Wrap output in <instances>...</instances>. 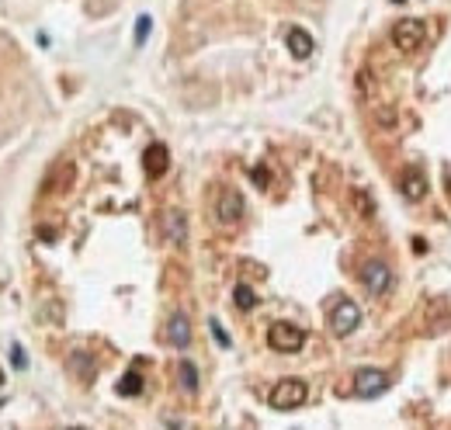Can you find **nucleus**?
Listing matches in <instances>:
<instances>
[{"mask_svg": "<svg viewBox=\"0 0 451 430\" xmlns=\"http://www.w3.org/2000/svg\"><path fill=\"white\" fill-rule=\"evenodd\" d=\"M309 399V386L302 382V379H282L278 386L271 388V395H267V403L275 406V410H295V406H302Z\"/></svg>", "mask_w": 451, "mask_h": 430, "instance_id": "obj_1", "label": "nucleus"}, {"mask_svg": "<svg viewBox=\"0 0 451 430\" xmlns=\"http://www.w3.org/2000/svg\"><path fill=\"white\" fill-rule=\"evenodd\" d=\"M267 344L275 347V350H282V354H295L299 347L306 344V333L299 326H291V323H275L267 330Z\"/></svg>", "mask_w": 451, "mask_h": 430, "instance_id": "obj_2", "label": "nucleus"}, {"mask_svg": "<svg viewBox=\"0 0 451 430\" xmlns=\"http://www.w3.org/2000/svg\"><path fill=\"white\" fill-rule=\"evenodd\" d=\"M358 323H361V309H358L354 302H337V305H333V312H330V330H333L337 337L354 333Z\"/></svg>", "mask_w": 451, "mask_h": 430, "instance_id": "obj_3", "label": "nucleus"}, {"mask_svg": "<svg viewBox=\"0 0 451 430\" xmlns=\"http://www.w3.org/2000/svg\"><path fill=\"white\" fill-rule=\"evenodd\" d=\"M423 42H427V28H423L420 21H399V25L392 28V45H396L399 52H416Z\"/></svg>", "mask_w": 451, "mask_h": 430, "instance_id": "obj_4", "label": "nucleus"}, {"mask_svg": "<svg viewBox=\"0 0 451 430\" xmlns=\"http://www.w3.org/2000/svg\"><path fill=\"white\" fill-rule=\"evenodd\" d=\"M385 386H389V379H385L378 368H358V371H354V392H358L361 399L382 395Z\"/></svg>", "mask_w": 451, "mask_h": 430, "instance_id": "obj_5", "label": "nucleus"}, {"mask_svg": "<svg viewBox=\"0 0 451 430\" xmlns=\"http://www.w3.org/2000/svg\"><path fill=\"white\" fill-rule=\"evenodd\" d=\"M361 281H365V288H368L371 295H385V292L392 288V274H389V267H385V264H378V260L365 264Z\"/></svg>", "mask_w": 451, "mask_h": 430, "instance_id": "obj_6", "label": "nucleus"}, {"mask_svg": "<svg viewBox=\"0 0 451 430\" xmlns=\"http://www.w3.org/2000/svg\"><path fill=\"white\" fill-rule=\"evenodd\" d=\"M215 212H219V222H222V226H233V222L243 215V198H240V191H222Z\"/></svg>", "mask_w": 451, "mask_h": 430, "instance_id": "obj_7", "label": "nucleus"}, {"mask_svg": "<svg viewBox=\"0 0 451 430\" xmlns=\"http://www.w3.org/2000/svg\"><path fill=\"white\" fill-rule=\"evenodd\" d=\"M167 340L174 347H188V340H191V323H188L184 312H174V316H170V323H167Z\"/></svg>", "mask_w": 451, "mask_h": 430, "instance_id": "obj_8", "label": "nucleus"}, {"mask_svg": "<svg viewBox=\"0 0 451 430\" xmlns=\"http://www.w3.org/2000/svg\"><path fill=\"white\" fill-rule=\"evenodd\" d=\"M288 49H291L295 59H309L313 49H316V42H313V35H309L306 28H288Z\"/></svg>", "mask_w": 451, "mask_h": 430, "instance_id": "obj_9", "label": "nucleus"}, {"mask_svg": "<svg viewBox=\"0 0 451 430\" xmlns=\"http://www.w3.org/2000/svg\"><path fill=\"white\" fill-rule=\"evenodd\" d=\"M143 160H146V173H150V177H164L167 164H170V153H167L164 142H153V146L146 149V156H143Z\"/></svg>", "mask_w": 451, "mask_h": 430, "instance_id": "obj_10", "label": "nucleus"}, {"mask_svg": "<svg viewBox=\"0 0 451 430\" xmlns=\"http://www.w3.org/2000/svg\"><path fill=\"white\" fill-rule=\"evenodd\" d=\"M164 236H167V243H174V247H181V243H184V236H188L184 215H181V212H167L164 215Z\"/></svg>", "mask_w": 451, "mask_h": 430, "instance_id": "obj_11", "label": "nucleus"}, {"mask_svg": "<svg viewBox=\"0 0 451 430\" xmlns=\"http://www.w3.org/2000/svg\"><path fill=\"white\" fill-rule=\"evenodd\" d=\"M403 195H410L413 202H420L423 195H427V177L420 171H410L407 177H403Z\"/></svg>", "mask_w": 451, "mask_h": 430, "instance_id": "obj_12", "label": "nucleus"}, {"mask_svg": "<svg viewBox=\"0 0 451 430\" xmlns=\"http://www.w3.org/2000/svg\"><path fill=\"white\" fill-rule=\"evenodd\" d=\"M70 368L80 375V382H90V379H94V361H90L87 354H73V357H70Z\"/></svg>", "mask_w": 451, "mask_h": 430, "instance_id": "obj_13", "label": "nucleus"}, {"mask_svg": "<svg viewBox=\"0 0 451 430\" xmlns=\"http://www.w3.org/2000/svg\"><path fill=\"white\" fill-rule=\"evenodd\" d=\"M143 392V379H139V371H128L119 379V395H139Z\"/></svg>", "mask_w": 451, "mask_h": 430, "instance_id": "obj_14", "label": "nucleus"}, {"mask_svg": "<svg viewBox=\"0 0 451 430\" xmlns=\"http://www.w3.org/2000/svg\"><path fill=\"white\" fill-rule=\"evenodd\" d=\"M177 371H181V386L188 388V392H195V388H198V371H195V364H191V361H181V368H177Z\"/></svg>", "mask_w": 451, "mask_h": 430, "instance_id": "obj_15", "label": "nucleus"}, {"mask_svg": "<svg viewBox=\"0 0 451 430\" xmlns=\"http://www.w3.org/2000/svg\"><path fill=\"white\" fill-rule=\"evenodd\" d=\"M233 299H236L240 309H253V305H257V295H253V288H250V285H236Z\"/></svg>", "mask_w": 451, "mask_h": 430, "instance_id": "obj_16", "label": "nucleus"}, {"mask_svg": "<svg viewBox=\"0 0 451 430\" xmlns=\"http://www.w3.org/2000/svg\"><path fill=\"white\" fill-rule=\"evenodd\" d=\"M351 202H354V209L361 212V219H371L375 209H371V198L365 195V191H351Z\"/></svg>", "mask_w": 451, "mask_h": 430, "instance_id": "obj_17", "label": "nucleus"}, {"mask_svg": "<svg viewBox=\"0 0 451 430\" xmlns=\"http://www.w3.org/2000/svg\"><path fill=\"white\" fill-rule=\"evenodd\" d=\"M150 25H153V21H150L146 14H143V18L136 21V45H143V42H146V35H150Z\"/></svg>", "mask_w": 451, "mask_h": 430, "instance_id": "obj_18", "label": "nucleus"}, {"mask_svg": "<svg viewBox=\"0 0 451 430\" xmlns=\"http://www.w3.org/2000/svg\"><path fill=\"white\" fill-rule=\"evenodd\" d=\"M208 330H212V337L219 340V347H229V337H226V330L219 326V319H212V323H208Z\"/></svg>", "mask_w": 451, "mask_h": 430, "instance_id": "obj_19", "label": "nucleus"}, {"mask_svg": "<svg viewBox=\"0 0 451 430\" xmlns=\"http://www.w3.org/2000/svg\"><path fill=\"white\" fill-rule=\"evenodd\" d=\"M11 357H14V368H28V357H25V350H21V344L11 347Z\"/></svg>", "mask_w": 451, "mask_h": 430, "instance_id": "obj_20", "label": "nucleus"}, {"mask_svg": "<svg viewBox=\"0 0 451 430\" xmlns=\"http://www.w3.org/2000/svg\"><path fill=\"white\" fill-rule=\"evenodd\" d=\"M253 180H257V184L264 188V184H267V173H264V171H260V167H257V171H253Z\"/></svg>", "mask_w": 451, "mask_h": 430, "instance_id": "obj_21", "label": "nucleus"}, {"mask_svg": "<svg viewBox=\"0 0 451 430\" xmlns=\"http://www.w3.org/2000/svg\"><path fill=\"white\" fill-rule=\"evenodd\" d=\"M0 382H4V375H0Z\"/></svg>", "mask_w": 451, "mask_h": 430, "instance_id": "obj_22", "label": "nucleus"}]
</instances>
